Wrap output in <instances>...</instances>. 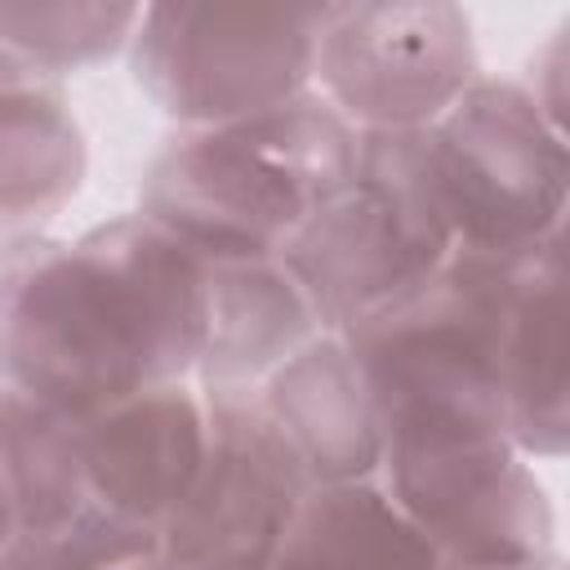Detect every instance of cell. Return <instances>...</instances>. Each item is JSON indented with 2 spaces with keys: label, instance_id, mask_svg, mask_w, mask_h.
I'll return each instance as SVG.
<instances>
[]
</instances>
